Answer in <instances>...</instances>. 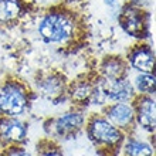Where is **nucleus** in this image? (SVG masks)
Masks as SVG:
<instances>
[{
    "instance_id": "nucleus-9",
    "label": "nucleus",
    "mask_w": 156,
    "mask_h": 156,
    "mask_svg": "<svg viewBox=\"0 0 156 156\" xmlns=\"http://www.w3.org/2000/svg\"><path fill=\"white\" fill-rule=\"evenodd\" d=\"M101 81H102V87L104 91H105V95H107L108 104L129 102L136 95L135 90L132 87V82L126 77L118 78V80H104V78H101Z\"/></svg>"
},
{
    "instance_id": "nucleus-14",
    "label": "nucleus",
    "mask_w": 156,
    "mask_h": 156,
    "mask_svg": "<svg viewBox=\"0 0 156 156\" xmlns=\"http://www.w3.org/2000/svg\"><path fill=\"white\" fill-rule=\"evenodd\" d=\"M122 145L123 156H153L155 153L153 146L135 136H129L128 139H123Z\"/></svg>"
},
{
    "instance_id": "nucleus-4",
    "label": "nucleus",
    "mask_w": 156,
    "mask_h": 156,
    "mask_svg": "<svg viewBox=\"0 0 156 156\" xmlns=\"http://www.w3.org/2000/svg\"><path fill=\"white\" fill-rule=\"evenodd\" d=\"M119 24L123 31L135 38H144L148 30V14L144 7L126 3L119 13Z\"/></svg>"
},
{
    "instance_id": "nucleus-18",
    "label": "nucleus",
    "mask_w": 156,
    "mask_h": 156,
    "mask_svg": "<svg viewBox=\"0 0 156 156\" xmlns=\"http://www.w3.org/2000/svg\"><path fill=\"white\" fill-rule=\"evenodd\" d=\"M3 156H33L27 149L21 148L20 145H12L4 149Z\"/></svg>"
},
{
    "instance_id": "nucleus-2",
    "label": "nucleus",
    "mask_w": 156,
    "mask_h": 156,
    "mask_svg": "<svg viewBox=\"0 0 156 156\" xmlns=\"http://www.w3.org/2000/svg\"><path fill=\"white\" fill-rule=\"evenodd\" d=\"M85 123L88 136L95 145L107 151H112L122 146V142L125 139L123 132L116 128L105 115L91 116Z\"/></svg>"
},
{
    "instance_id": "nucleus-15",
    "label": "nucleus",
    "mask_w": 156,
    "mask_h": 156,
    "mask_svg": "<svg viewBox=\"0 0 156 156\" xmlns=\"http://www.w3.org/2000/svg\"><path fill=\"white\" fill-rule=\"evenodd\" d=\"M92 87H94V81H88V80H78V81L73 82V85L68 90L71 99L80 105L88 104L91 98V92H92Z\"/></svg>"
},
{
    "instance_id": "nucleus-8",
    "label": "nucleus",
    "mask_w": 156,
    "mask_h": 156,
    "mask_svg": "<svg viewBox=\"0 0 156 156\" xmlns=\"http://www.w3.org/2000/svg\"><path fill=\"white\" fill-rule=\"evenodd\" d=\"M105 116L122 132L131 131L135 125V111L132 102H112L107 105Z\"/></svg>"
},
{
    "instance_id": "nucleus-12",
    "label": "nucleus",
    "mask_w": 156,
    "mask_h": 156,
    "mask_svg": "<svg viewBox=\"0 0 156 156\" xmlns=\"http://www.w3.org/2000/svg\"><path fill=\"white\" fill-rule=\"evenodd\" d=\"M126 60L121 57H105L99 66V77L104 80H118L126 77Z\"/></svg>"
},
{
    "instance_id": "nucleus-20",
    "label": "nucleus",
    "mask_w": 156,
    "mask_h": 156,
    "mask_svg": "<svg viewBox=\"0 0 156 156\" xmlns=\"http://www.w3.org/2000/svg\"><path fill=\"white\" fill-rule=\"evenodd\" d=\"M104 2H105V4H107V6H114L116 0H104Z\"/></svg>"
},
{
    "instance_id": "nucleus-13",
    "label": "nucleus",
    "mask_w": 156,
    "mask_h": 156,
    "mask_svg": "<svg viewBox=\"0 0 156 156\" xmlns=\"http://www.w3.org/2000/svg\"><path fill=\"white\" fill-rule=\"evenodd\" d=\"M23 0H0V23H16L23 14Z\"/></svg>"
},
{
    "instance_id": "nucleus-10",
    "label": "nucleus",
    "mask_w": 156,
    "mask_h": 156,
    "mask_svg": "<svg viewBox=\"0 0 156 156\" xmlns=\"http://www.w3.org/2000/svg\"><path fill=\"white\" fill-rule=\"evenodd\" d=\"M128 67L136 73H153L155 68V53L146 44H138L132 47L126 58Z\"/></svg>"
},
{
    "instance_id": "nucleus-11",
    "label": "nucleus",
    "mask_w": 156,
    "mask_h": 156,
    "mask_svg": "<svg viewBox=\"0 0 156 156\" xmlns=\"http://www.w3.org/2000/svg\"><path fill=\"white\" fill-rule=\"evenodd\" d=\"M37 90L43 97L48 99L60 98L67 91V82L58 74H47L37 81Z\"/></svg>"
},
{
    "instance_id": "nucleus-3",
    "label": "nucleus",
    "mask_w": 156,
    "mask_h": 156,
    "mask_svg": "<svg viewBox=\"0 0 156 156\" xmlns=\"http://www.w3.org/2000/svg\"><path fill=\"white\" fill-rule=\"evenodd\" d=\"M30 102L29 91L19 81H4L0 85V114L2 116L23 115Z\"/></svg>"
},
{
    "instance_id": "nucleus-7",
    "label": "nucleus",
    "mask_w": 156,
    "mask_h": 156,
    "mask_svg": "<svg viewBox=\"0 0 156 156\" xmlns=\"http://www.w3.org/2000/svg\"><path fill=\"white\" fill-rule=\"evenodd\" d=\"M27 139V126L14 116L0 118V144L6 146L21 145Z\"/></svg>"
},
{
    "instance_id": "nucleus-19",
    "label": "nucleus",
    "mask_w": 156,
    "mask_h": 156,
    "mask_svg": "<svg viewBox=\"0 0 156 156\" xmlns=\"http://www.w3.org/2000/svg\"><path fill=\"white\" fill-rule=\"evenodd\" d=\"M128 3L135 4L138 7H145V6L149 3V0H128Z\"/></svg>"
},
{
    "instance_id": "nucleus-16",
    "label": "nucleus",
    "mask_w": 156,
    "mask_h": 156,
    "mask_svg": "<svg viewBox=\"0 0 156 156\" xmlns=\"http://www.w3.org/2000/svg\"><path fill=\"white\" fill-rule=\"evenodd\" d=\"M132 87L136 94L153 95L155 94V74L153 73H138L132 81Z\"/></svg>"
},
{
    "instance_id": "nucleus-5",
    "label": "nucleus",
    "mask_w": 156,
    "mask_h": 156,
    "mask_svg": "<svg viewBox=\"0 0 156 156\" xmlns=\"http://www.w3.org/2000/svg\"><path fill=\"white\" fill-rule=\"evenodd\" d=\"M135 111V123L149 132L155 131L156 126V104L152 95H135L132 99Z\"/></svg>"
},
{
    "instance_id": "nucleus-6",
    "label": "nucleus",
    "mask_w": 156,
    "mask_h": 156,
    "mask_svg": "<svg viewBox=\"0 0 156 156\" xmlns=\"http://www.w3.org/2000/svg\"><path fill=\"white\" fill-rule=\"evenodd\" d=\"M85 122V116L81 111H70L50 121V132L58 138H68L81 131Z\"/></svg>"
},
{
    "instance_id": "nucleus-17",
    "label": "nucleus",
    "mask_w": 156,
    "mask_h": 156,
    "mask_svg": "<svg viewBox=\"0 0 156 156\" xmlns=\"http://www.w3.org/2000/svg\"><path fill=\"white\" fill-rule=\"evenodd\" d=\"M38 156H62V153L57 145H54L53 142H47L44 146H41Z\"/></svg>"
},
{
    "instance_id": "nucleus-1",
    "label": "nucleus",
    "mask_w": 156,
    "mask_h": 156,
    "mask_svg": "<svg viewBox=\"0 0 156 156\" xmlns=\"http://www.w3.org/2000/svg\"><path fill=\"white\" fill-rule=\"evenodd\" d=\"M78 20L68 10L50 9L37 21V31L47 44L66 45L78 36Z\"/></svg>"
}]
</instances>
